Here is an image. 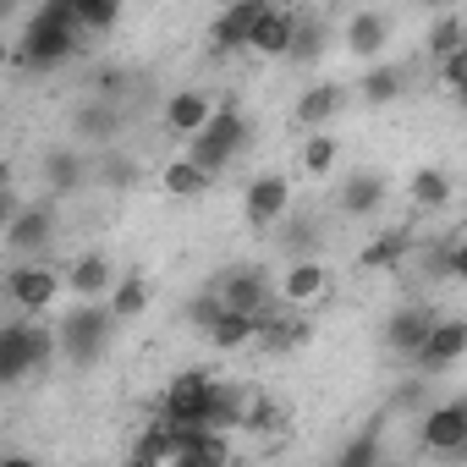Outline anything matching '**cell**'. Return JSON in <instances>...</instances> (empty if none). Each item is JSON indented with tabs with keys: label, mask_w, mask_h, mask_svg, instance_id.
<instances>
[{
	"label": "cell",
	"mask_w": 467,
	"mask_h": 467,
	"mask_svg": "<svg viewBox=\"0 0 467 467\" xmlns=\"http://www.w3.org/2000/svg\"><path fill=\"white\" fill-rule=\"evenodd\" d=\"M83 28H78V6L72 0H45V6L28 17V28H23V39H17V67H28V72H56V67H67V61H78L83 56Z\"/></svg>",
	"instance_id": "1"
},
{
	"label": "cell",
	"mask_w": 467,
	"mask_h": 467,
	"mask_svg": "<svg viewBox=\"0 0 467 467\" xmlns=\"http://www.w3.org/2000/svg\"><path fill=\"white\" fill-rule=\"evenodd\" d=\"M61 358V341H56V325L50 319H6L0 325V385H23L28 374L50 368Z\"/></svg>",
	"instance_id": "2"
},
{
	"label": "cell",
	"mask_w": 467,
	"mask_h": 467,
	"mask_svg": "<svg viewBox=\"0 0 467 467\" xmlns=\"http://www.w3.org/2000/svg\"><path fill=\"white\" fill-rule=\"evenodd\" d=\"M116 314L110 303H72L56 314V341H61V358L67 363H94L110 352V336H116Z\"/></svg>",
	"instance_id": "3"
},
{
	"label": "cell",
	"mask_w": 467,
	"mask_h": 467,
	"mask_svg": "<svg viewBox=\"0 0 467 467\" xmlns=\"http://www.w3.org/2000/svg\"><path fill=\"white\" fill-rule=\"evenodd\" d=\"M209 292H214V303H220L225 314H248V319H270V314L281 308L275 275H270L265 265H225V270L209 281Z\"/></svg>",
	"instance_id": "4"
},
{
	"label": "cell",
	"mask_w": 467,
	"mask_h": 467,
	"mask_svg": "<svg viewBox=\"0 0 467 467\" xmlns=\"http://www.w3.org/2000/svg\"><path fill=\"white\" fill-rule=\"evenodd\" d=\"M0 292H6V303H12L17 319H50V308L67 297V275L50 259L45 265H6Z\"/></svg>",
	"instance_id": "5"
},
{
	"label": "cell",
	"mask_w": 467,
	"mask_h": 467,
	"mask_svg": "<svg viewBox=\"0 0 467 467\" xmlns=\"http://www.w3.org/2000/svg\"><path fill=\"white\" fill-rule=\"evenodd\" d=\"M214 396H220V379H214L209 368H187V374H176V379L160 390V418L176 423V429H209Z\"/></svg>",
	"instance_id": "6"
},
{
	"label": "cell",
	"mask_w": 467,
	"mask_h": 467,
	"mask_svg": "<svg viewBox=\"0 0 467 467\" xmlns=\"http://www.w3.org/2000/svg\"><path fill=\"white\" fill-rule=\"evenodd\" d=\"M248 138H254L248 116H243V110H231V105H220V116L209 121V132H203V138H192L182 154H187L192 165H203L209 176H220V171L237 165V154L248 149Z\"/></svg>",
	"instance_id": "7"
},
{
	"label": "cell",
	"mask_w": 467,
	"mask_h": 467,
	"mask_svg": "<svg viewBox=\"0 0 467 467\" xmlns=\"http://www.w3.org/2000/svg\"><path fill=\"white\" fill-rule=\"evenodd\" d=\"M292 203H297V187L286 171H254L243 187V220L254 231H281L292 220Z\"/></svg>",
	"instance_id": "8"
},
{
	"label": "cell",
	"mask_w": 467,
	"mask_h": 467,
	"mask_svg": "<svg viewBox=\"0 0 467 467\" xmlns=\"http://www.w3.org/2000/svg\"><path fill=\"white\" fill-rule=\"evenodd\" d=\"M56 243V203H28V209H6V254L12 265H45Z\"/></svg>",
	"instance_id": "9"
},
{
	"label": "cell",
	"mask_w": 467,
	"mask_h": 467,
	"mask_svg": "<svg viewBox=\"0 0 467 467\" xmlns=\"http://www.w3.org/2000/svg\"><path fill=\"white\" fill-rule=\"evenodd\" d=\"M390 45H396V12H385V6H352L341 17V50L352 61L379 67Z\"/></svg>",
	"instance_id": "10"
},
{
	"label": "cell",
	"mask_w": 467,
	"mask_h": 467,
	"mask_svg": "<svg viewBox=\"0 0 467 467\" xmlns=\"http://www.w3.org/2000/svg\"><path fill=\"white\" fill-rule=\"evenodd\" d=\"M336 292V270L325 265V259H292V265H281V275H275V297H281V308H292V314H308L314 303H325Z\"/></svg>",
	"instance_id": "11"
},
{
	"label": "cell",
	"mask_w": 467,
	"mask_h": 467,
	"mask_svg": "<svg viewBox=\"0 0 467 467\" xmlns=\"http://www.w3.org/2000/svg\"><path fill=\"white\" fill-rule=\"evenodd\" d=\"M214 116H220V105H214L209 88H171L165 105H160V127H165L171 138H182V143L203 138Z\"/></svg>",
	"instance_id": "12"
},
{
	"label": "cell",
	"mask_w": 467,
	"mask_h": 467,
	"mask_svg": "<svg viewBox=\"0 0 467 467\" xmlns=\"http://www.w3.org/2000/svg\"><path fill=\"white\" fill-rule=\"evenodd\" d=\"M121 132H127V105L83 99L78 116H72V143H83L88 154H110V149H121Z\"/></svg>",
	"instance_id": "13"
},
{
	"label": "cell",
	"mask_w": 467,
	"mask_h": 467,
	"mask_svg": "<svg viewBox=\"0 0 467 467\" xmlns=\"http://www.w3.org/2000/svg\"><path fill=\"white\" fill-rule=\"evenodd\" d=\"M39 182L50 198H67L78 187H94V154L83 143H56L39 154Z\"/></svg>",
	"instance_id": "14"
},
{
	"label": "cell",
	"mask_w": 467,
	"mask_h": 467,
	"mask_svg": "<svg viewBox=\"0 0 467 467\" xmlns=\"http://www.w3.org/2000/svg\"><path fill=\"white\" fill-rule=\"evenodd\" d=\"M440 319H445V314L429 308V303H401V308L385 319V347H390L401 363H418V352L429 347V336H434Z\"/></svg>",
	"instance_id": "15"
},
{
	"label": "cell",
	"mask_w": 467,
	"mask_h": 467,
	"mask_svg": "<svg viewBox=\"0 0 467 467\" xmlns=\"http://www.w3.org/2000/svg\"><path fill=\"white\" fill-rule=\"evenodd\" d=\"M61 275H67V297L72 303H110L116 281H121V270L105 254H78V259L61 265Z\"/></svg>",
	"instance_id": "16"
},
{
	"label": "cell",
	"mask_w": 467,
	"mask_h": 467,
	"mask_svg": "<svg viewBox=\"0 0 467 467\" xmlns=\"http://www.w3.org/2000/svg\"><path fill=\"white\" fill-rule=\"evenodd\" d=\"M418 445L429 456H462L467 451V401H440L423 412V429H418Z\"/></svg>",
	"instance_id": "17"
},
{
	"label": "cell",
	"mask_w": 467,
	"mask_h": 467,
	"mask_svg": "<svg viewBox=\"0 0 467 467\" xmlns=\"http://www.w3.org/2000/svg\"><path fill=\"white\" fill-rule=\"evenodd\" d=\"M462 358H467V319H462V314H445V319L434 325V336H429V347L418 352V363H412V368H418L423 379H434V374L456 368Z\"/></svg>",
	"instance_id": "18"
},
{
	"label": "cell",
	"mask_w": 467,
	"mask_h": 467,
	"mask_svg": "<svg viewBox=\"0 0 467 467\" xmlns=\"http://www.w3.org/2000/svg\"><path fill=\"white\" fill-rule=\"evenodd\" d=\"M265 6H270V0H243V6H225V12L209 23V50H214V56H237V50H248V39H254Z\"/></svg>",
	"instance_id": "19"
},
{
	"label": "cell",
	"mask_w": 467,
	"mask_h": 467,
	"mask_svg": "<svg viewBox=\"0 0 467 467\" xmlns=\"http://www.w3.org/2000/svg\"><path fill=\"white\" fill-rule=\"evenodd\" d=\"M297 17L303 12H292V6H265V17H259V28H254V39H248V56H265V61H292V45H297Z\"/></svg>",
	"instance_id": "20"
},
{
	"label": "cell",
	"mask_w": 467,
	"mask_h": 467,
	"mask_svg": "<svg viewBox=\"0 0 467 467\" xmlns=\"http://www.w3.org/2000/svg\"><path fill=\"white\" fill-rule=\"evenodd\" d=\"M352 105V88L347 83H308L303 94H297V105H292V116H297V127H308V132H325L341 110Z\"/></svg>",
	"instance_id": "21"
},
{
	"label": "cell",
	"mask_w": 467,
	"mask_h": 467,
	"mask_svg": "<svg viewBox=\"0 0 467 467\" xmlns=\"http://www.w3.org/2000/svg\"><path fill=\"white\" fill-rule=\"evenodd\" d=\"M385 203H390V182L374 176V171H352V176L341 182V192H336V209L352 214V220H379Z\"/></svg>",
	"instance_id": "22"
},
{
	"label": "cell",
	"mask_w": 467,
	"mask_h": 467,
	"mask_svg": "<svg viewBox=\"0 0 467 467\" xmlns=\"http://www.w3.org/2000/svg\"><path fill=\"white\" fill-rule=\"evenodd\" d=\"M401 192H407V209H412V214H440V209H451L456 182H451L440 165H418V171L401 182Z\"/></svg>",
	"instance_id": "23"
},
{
	"label": "cell",
	"mask_w": 467,
	"mask_h": 467,
	"mask_svg": "<svg viewBox=\"0 0 467 467\" xmlns=\"http://www.w3.org/2000/svg\"><path fill=\"white\" fill-rule=\"evenodd\" d=\"M203 341L214 352H243V347H259L265 341V319H248V314H214V325L203 330Z\"/></svg>",
	"instance_id": "24"
},
{
	"label": "cell",
	"mask_w": 467,
	"mask_h": 467,
	"mask_svg": "<svg viewBox=\"0 0 467 467\" xmlns=\"http://www.w3.org/2000/svg\"><path fill=\"white\" fill-rule=\"evenodd\" d=\"M160 187H165L171 198H203V192L214 187V176H209L203 165H192L187 154H171V160L160 165Z\"/></svg>",
	"instance_id": "25"
},
{
	"label": "cell",
	"mask_w": 467,
	"mask_h": 467,
	"mask_svg": "<svg viewBox=\"0 0 467 467\" xmlns=\"http://www.w3.org/2000/svg\"><path fill=\"white\" fill-rule=\"evenodd\" d=\"M407 83H412V72H407V67L379 61V67H368V72L358 78V99H368V105H390L396 94H407Z\"/></svg>",
	"instance_id": "26"
},
{
	"label": "cell",
	"mask_w": 467,
	"mask_h": 467,
	"mask_svg": "<svg viewBox=\"0 0 467 467\" xmlns=\"http://www.w3.org/2000/svg\"><path fill=\"white\" fill-rule=\"evenodd\" d=\"M143 176V160L127 154V149H110V154H94V187H110V192H127L138 187Z\"/></svg>",
	"instance_id": "27"
},
{
	"label": "cell",
	"mask_w": 467,
	"mask_h": 467,
	"mask_svg": "<svg viewBox=\"0 0 467 467\" xmlns=\"http://www.w3.org/2000/svg\"><path fill=\"white\" fill-rule=\"evenodd\" d=\"M149 303H154V286H149L138 270H127V275L116 281V292H110V314H116V325L143 319V314H149Z\"/></svg>",
	"instance_id": "28"
},
{
	"label": "cell",
	"mask_w": 467,
	"mask_h": 467,
	"mask_svg": "<svg viewBox=\"0 0 467 467\" xmlns=\"http://www.w3.org/2000/svg\"><path fill=\"white\" fill-rule=\"evenodd\" d=\"M297 165H303V176H314V182L336 176V165H341V143H336V132H308L303 149H297Z\"/></svg>",
	"instance_id": "29"
},
{
	"label": "cell",
	"mask_w": 467,
	"mask_h": 467,
	"mask_svg": "<svg viewBox=\"0 0 467 467\" xmlns=\"http://www.w3.org/2000/svg\"><path fill=\"white\" fill-rule=\"evenodd\" d=\"M407 248H412V237L407 231H396V225H385L379 237L358 254V270H390V265H401L407 259Z\"/></svg>",
	"instance_id": "30"
},
{
	"label": "cell",
	"mask_w": 467,
	"mask_h": 467,
	"mask_svg": "<svg viewBox=\"0 0 467 467\" xmlns=\"http://www.w3.org/2000/svg\"><path fill=\"white\" fill-rule=\"evenodd\" d=\"M423 50L434 56V67L451 61V56H462V50H467V17H440V23H429Z\"/></svg>",
	"instance_id": "31"
},
{
	"label": "cell",
	"mask_w": 467,
	"mask_h": 467,
	"mask_svg": "<svg viewBox=\"0 0 467 467\" xmlns=\"http://www.w3.org/2000/svg\"><path fill=\"white\" fill-rule=\"evenodd\" d=\"M72 6H78L83 39H99V34H110L121 23V0H72Z\"/></svg>",
	"instance_id": "32"
},
{
	"label": "cell",
	"mask_w": 467,
	"mask_h": 467,
	"mask_svg": "<svg viewBox=\"0 0 467 467\" xmlns=\"http://www.w3.org/2000/svg\"><path fill=\"white\" fill-rule=\"evenodd\" d=\"M281 396H270V390H254L248 396V418H243V434H270V429H281Z\"/></svg>",
	"instance_id": "33"
},
{
	"label": "cell",
	"mask_w": 467,
	"mask_h": 467,
	"mask_svg": "<svg viewBox=\"0 0 467 467\" xmlns=\"http://www.w3.org/2000/svg\"><path fill=\"white\" fill-rule=\"evenodd\" d=\"M434 78H440V88H451V99H467V50L451 56V61H440Z\"/></svg>",
	"instance_id": "34"
},
{
	"label": "cell",
	"mask_w": 467,
	"mask_h": 467,
	"mask_svg": "<svg viewBox=\"0 0 467 467\" xmlns=\"http://www.w3.org/2000/svg\"><path fill=\"white\" fill-rule=\"evenodd\" d=\"M445 275H451V281H467V231L445 248Z\"/></svg>",
	"instance_id": "35"
},
{
	"label": "cell",
	"mask_w": 467,
	"mask_h": 467,
	"mask_svg": "<svg viewBox=\"0 0 467 467\" xmlns=\"http://www.w3.org/2000/svg\"><path fill=\"white\" fill-rule=\"evenodd\" d=\"M121 467H171V462H160V456H143V451H127V456H121Z\"/></svg>",
	"instance_id": "36"
},
{
	"label": "cell",
	"mask_w": 467,
	"mask_h": 467,
	"mask_svg": "<svg viewBox=\"0 0 467 467\" xmlns=\"http://www.w3.org/2000/svg\"><path fill=\"white\" fill-rule=\"evenodd\" d=\"M0 467H45V462L28 456V451H6V462H0Z\"/></svg>",
	"instance_id": "37"
},
{
	"label": "cell",
	"mask_w": 467,
	"mask_h": 467,
	"mask_svg": "<svg viewBox=\"0 0 467 467\" xmlns=\"http://www.w3.org/2000/svg\"><path fill=\"white\" fill-rule=\"evenodd\" d=\"M379 467H401V462H379Z\"/></svg>",
	"instance_id": "38"
},
{
	"label": "cell",
	"mask_w": 467,
	"mask_h": 467,
	"mask_svg": "<svg viewBox=\"0 0 467 467\" xmlns=\"http://www.w3.org/2000/svg\"><path fill=\"white\" fill-rule=\"evenodd\" d=\"M83 467H94V462H83Z\"/></svg>",
	"instance_id": "39"
}]
</instances>
